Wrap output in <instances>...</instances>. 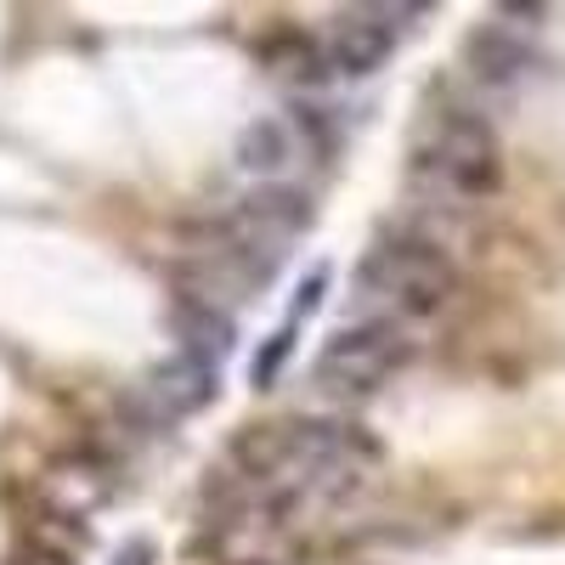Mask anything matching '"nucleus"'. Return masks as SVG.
Returning a JSON list of instances; mask_svg holds the SVG:
<instances>
[{
    "instance_id": "f257e3e1",
    "label": "nucleus",
    "mask_w": 565,
    "mask_h": 565,
    "mask_svg": "<svg viewBox=\"0 0 565 565\" xmlns=\"http://www.w3.org/2000/svg\"><path fill=\"white\" fill-rule=\"evenodd\" d=\"M351 295H356L362 317L413 328V322L452 306L458 266H452V255L430 238V232H413V226L407 232H385V238L356 260Z\"/></svg>"
},
{
    "instance_id": "f03ea898",
    "label": "nucleus",
    "mask_w": 565,
    "mask_h": 565,
    "mask_svg": "<svg viewBox=\"0 0 565 565\" xmlns=\"http://www.w3.org/2000/svg\"><path fill=\"white\" fill-rule=\"evenodd\" d=\"M413 193L430 210H481L498 186H503V148L481 114L447 108L424 125L418 148H413Z\"/></svg>"
},
{
    "instance_id": "7ed1b4c3",
    "label": "nucleus",
    "mask_w": 565,
    "mask_h": 565,
    "mask_svg": "<svg viewBox=\"0 0 565 565\" xmlns=\"http://www.w3.org/2000/svg\"><path fill=\"white\" fill-rule=\"evenodd\" d=\"M407 356H413V334H407V328L356 317V322L340 328V334L322 340V351L311 356V380H317L322 396L362 402L373 391H385L396 373L407 367Z\"/></svg>"
},
{
    "instance_id": "20e7f679",
    "label": "nucleus",
    "mask_w": 565,
    "mask_h": 565,
    "mask_svg": "<svg viewBox=\"0 0 565 565\" xmlns=\"http://www.w3.org/2000/svg\"><path fill=\"white\" fill-rule=\"evenodd\" d=\"M322 108H289V114H260L238 148H232V164L244 175H260V186H277L300 159H317V153H334V130L328 119H317Z\"/></svg>"
},
{
    "instance_id": "39448f33",
    "label": "nucleus",
    "mask_w": 565,
    "mask_h": 565,
    "mask_svg": "<svg viewBox=\"0 0 565 565\" xmlns=\"http://www.w3.org/2000/svg\"><path fill=\"white\" fill-rule=\"evenodd\" d=\"M418 7H351L328 23L322 34V52H328V68L340 74H373L385 68V57L396 52V34L402 23L396 18H413Z\"/></svg>"
},
{
    "instance_id": "423d86ee",
    "label": "nucleus",
    "mask_w": 565,
    "mask_h": 565,
    "mask_svg": "<svg viewBox=\"0 0 565 565\" xmlns=\"http://www.w3.org/2000/svg\"><path fill=\"white\" fill-rule=\"evenodd\" d=\"M210 396H215V362L199 351H181L148 373V385L136 391V407L148 424H175L186 413H199Z\"/></svg>"
},
{
    "instance_id": "0eeeda50",
    "label": "nucleus",
    "mask_w": 565,
    "mask_h": 565,
    "mask_svg": "<svg viewBox=\"0 0 565 565\" xmlns=\"http://www.w3.org/2000/svg\"><path fill=\"white\" fill-rule=\"evenodd\" d=\"M463 68H469V79L503 90V85H521L537 68V52H532V40L521 34V23H487V29L469 34Z\"/></svg>"
},
{
    "instance_id": "6e6552de",
    "label": "nucleus",
    "mask_w": 565,
    "mask_h": 565,
    "mask_svg": "<svg viewBox=\"0 0 565 565\" xmlns=\"http://www.w3.org/2000/svg\"><path fill=\"white\" fill-rule=\"evenodd\" d=\"M260 63H266L271 79L295 85V90L322 85L328 74H334V68H328V52H322V34H306V29H277L260 45Z\"/></svg>"
},
{
    "instance_id": "1a4fd4ad",
    "label": "nucleus",
    "mask_w": 565,
    "mask_h": 565,
    "mask_svg": "<svg viewBox=\"0 0 565 565\" xmlns=\"http://www.w3.org/2000/svg\"><path fill=\"white\" fill-rule=\"evenodd\" d=\"M45 492H52V509L63 514H90L108 498V469L97 458H63L45 469Z\"/></svg>"
},
{
    "instance_id": "9d476101",
    "label": "nucleus",
    "mask_w": 565,
    "mask_h": 565,
    "mask_svg": "<svg viewBox=\"0 0 565 565\" xmlns=\"http://www.w3.org/2000/svg\"><path fill=\"white\" fill-rule=\"evenodd\" d=\"M289 345H295V328H282V334L255 356V391H271V373H277L282 362H289Z\"/></svg>"
},
{
    "instance_id": "9b49d317",
    "label": "nucleus",
    "mask_w": 565,
    "mask_h": 565,
    "mask_svg": "<svg viewBox=\"0 0 565 565\" xmlns=\"http://www.w3.org/2000/svg\"><path fill=\"white\" fill-rule=\"evenodd\" d=\"M12 565H68V554L63 548H45V543H29V548H18Z\"/></svg>"
},
{
    "instance_id": "f8f14e48",
    "label": "nucleus",
    "mask_w": 565,
    "mask_h": 565,
    "mask_svg": "<svg viewBox=\"0 0 565 565\" xmlns=\"http://www.w3.org/2000/svg\"><path fill=\"white\" fill-rule=\"evenodd\" d=\"M114 565H153V543H125Z\"/></svg>"
}]
</instances>
